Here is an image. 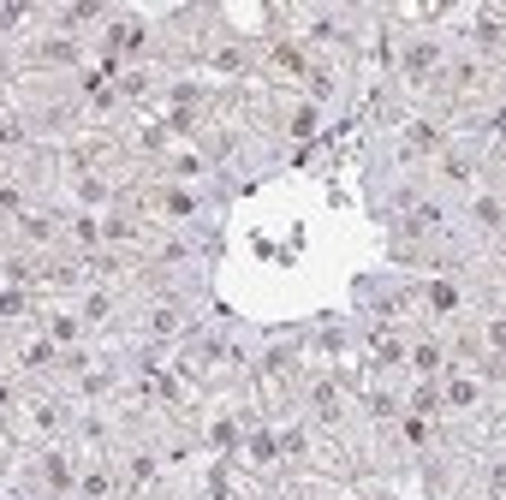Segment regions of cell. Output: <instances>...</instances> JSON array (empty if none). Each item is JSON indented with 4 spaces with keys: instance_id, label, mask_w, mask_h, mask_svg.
I'll list each match as a JSON object with an SVG mask.
<instances>
[{
    "instance_id": "1",
    "label": "cell",
    "mask_w": 506,
    "mask_h": 500,
    "mask_svg": "<svg viewBox=\"0 0 506 500\" xmlns=\"http://www.w3.org/2000/svg\"><path fill=\"white\" fill-rule=\"evenodd\" d=\"M429 66H435V48L417 42V48H411V72H429Z\"/></svg>"
}]
</instances>
